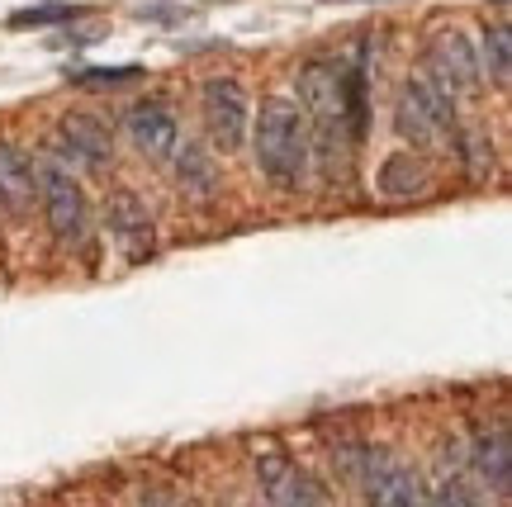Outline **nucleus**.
Instances as JSON below:
<instances>
[{"label": "nucleus", "instance_id": "nucleus-19", "mask_svg": "<svg viewBox=\"0 0 512 507\" xmlns=\"http://www.w3.org/2000/svg\"><path fill=\"white\" fill-rule=\"evenodd\" d=\"M81 10L76 5H38V10H19L10 24L15 29H29V24H62V19H76Z\"/></svg>", "mask_w": 512, "mask_h": 507}, {"label": "nucleus", "instance_id": "nucleus-13", "mask_svg": "<svg viewBox=\"0 0 512 507\" xmlns=\"http://www.w3.org/2000/svg\"><path fill=\"white\" fill-rule=\"evenodd\" d=\"M38 195V166L19 152V147L0 143V209L24 214Z\"/></svg>", "mask_w": 512, "mask_h": 507}, {"label": "nucleus", "instance_id": "nucleus-15", "mask_svg": "<svg viewBox=\"0 0 512 507\" xmlns=\"http://www.w3.org/2000/svg\"><path fill=\"white\" fill-rule=\"evenodd\" d=\"M380 185L384 195H394V200H413V195H422L427 190V162L422 157H389L380 171Z\"/></svg>", "mask_w": 512, "mask_h": 507}, {"label": "nucleus", "instance_id": "nucleus-7", "mask_svg": "<svg viewBox=\"0 0 512 507\" xmlns=\"http://www.w3.org/2000/svg\"><path fill=\"white\" fill-rule=\"evenodd\" d=\"M200 114H204V128H209V143L219 152H238L242 138H247V124H252V105H247V91L238 81H228V76L204 81Z\"/></svg>", "mask_w": 512, "mask_h": 507}, {"label": "nucleus", "instance_id": "nucleus-18", "mask_svg": "<svg viewBox=\"0 0 512 507\" xmlns=\"http://www.w3.org/2000/svg\"><path fill=\"white\" fill-rule=\"evenodd\" d=\"M427 507H484V498H479L470 484H460V479H446L437 493H427Z\"/></svg>", "mask_w": 512, "mask_h": 507}, {"label": "nucleus", "instance_id": "nucleus-8", "mask_svg": "<svg viewBox=\"0 0 512 507\" xmlns=\"http://www.w3.org/2000/svg\"><path fill=\"white\" fill-rule=\"evenodd\" d=\"M256 484L266 493V503L271 507H318L323 503V489L313 484L309 470H299L285 451H256Z\"/></svg>", "mask_w": 512, "mask_h": 507}, {"label": "nucleus", "instance_id": "nucleus-16", "mask_svg": "<svg viewBox=\"0 0 512 507\" xmlns=\"http://www.w3.org/2000/svg\"><path fill=\"white\" fill-rule=\"evenodd\" d=\"M479 72H489L498 91L508 86L512 76V38H508V24H494V29H484V48H479Z\"/></svg>", "mask_w": 512, "mask_h": 507}, {"label": "nucleus", "instance_id": "nucleus-3", "mask_svg": "<svg viewBox=\"0 0 512 507\" xmlns=\"http://www.w3.org/2000/svg\"><path fill=\"white\" fill-rule=\"evenodd\" d=\"M394 128L399 138H408L422 152H441V147H460V124H456V100L422 81V76H408L394 95Z\"/></svg>", "mask_w": 512, "mask_h": 507}, {"label": "nucleus", "instance_id": "nucleus-12", "mask_svg": "<svg viewBox=\"0 0 512 507\" xmlns=\"http://www.w3.org/2000/svg\"><path fill=\"white\" fill-rule=\"evenodd\" d=\"M110 233H114V242L124 247L128 261H143V256H152L157 233H152V218H147V209L138 204V195L119 190V195L110 200Z\"/></svg>", "mask_w": 512, "mask_h": 507}, {"label": "nucleus", "instance_id": "nucleus-17", "mask_svg": "<svg viewBox=\"0 0 512 507\" xmlns=\"http://www.w3.org/2000/svg\"><path fill=\"white\" fill-rule=\"evenodd\" d=\"M138 76H143V67H86V72H76V86H86V91H114V86H128Z\"/></svg>", "mask_w": 512, "mask_h": 507}, {"label": "nucleus", "instance_id": "nucleus-9", "mask_svg": "<svg viewBox=\"0 0 512 507\" xmlns=\"http://www.w3.org/2000/svg\"><path fill=\"white\" fill-rule=\"evenodd\" d=\"M124 124H128V138L138 143V152L157 157V162H166L181 147V124H176V114L162 100H138L124 114Z\"/></svg>", "mask_w": 512, "mask_h": 507}, {"label": "nucleus", "instance_id": "nucleus-10", "mask_svg": "<svg viewBox=\"0 0 512 507\" xmlns=\"http://www.w3.org/2000/svg\"><path fill=\"white\" fill-rule=\"evenodd\" d=\"M57 147H62L72 162L91 166V171H105V162L114 157L110 124H100V119H91V114H67L62 128H57Z\"/></svg>", "mask_w": 512, "mask_h": 507}, {"label": "nucleus", "instance_id": "nucleus-5", "mask_svg": "<svg viewBox=\"0 0 512 507\" xmlns=\"http://www.w3.org/2000/svg\"><path fill=\"white\" fill-rule=\"evenodd\" d=\"M422 67L427 76L422 81H432L446 100H470V95L484 91V72H479V53L475 43L460 34V29H446L427 43V53H422Z\"/></svg>", "mask_w": 512, "mask_h": 507}, {"label": "nucleus", "instance_id": "nucleus-1", "mask_svg": "<svg viewBox=\"0 0 512 507\" xmlns=\"http://www.w3.org/2000/svg\"><path fill=\"white\" fill-rule=\"evenodd\" d=\"M299 114L309 124V157L323 181H351L356 124L347 109V72L337 62H309L299 72Z\"/></svg>", "mask_w": 512, "mask_h": 507}, {"label": "nucleus", "instance_id": "nucleus-2", "mask_svg": "<svg viewBox=\"0 0 512 507\" xmlns=\"http://www.w3.org/2000/svg\"><path fill=\"white\" fill-rule=\"evenodd\" d=\"M252 143H256V166L261 176L280 190H299L309 181L313 171V157H309V124L294 100H280L271 95L261 114H256V128H252Z\"/></svg>", "mask_w": 512, "mask_h": 507}, {"label": "nucleus", "instance_id": "nucleus-20", "mask_svg": "<svg viewBox=\"0 0 512 507\" xmlns=\"http://www.w3.org/2000/svg\"><path fill=\"white\" fill-rule=\"evenodd\" d=\"M143 507H185V503H176V498H166V493H152Z\"/></svg>", "mask_w": 512, "mask_h": 507}, {"label": "nucleus", "instance_id": "nucleus-11", "mask_svg": "<svg viewBox=\"0 0 512 507\" xmlns=\"http://www.w3.org/2000/svg\"><path fill=\"white\" fill-rule=\"evenodd\" d=\"M470 465H475V479L484 484L489 498L508 503L512 489V441L508 427H494V432H479L475 436V451H470Z\"/></svg>", "mask_w": 512, "mask_h": 507}, {"label": "nucleus", "instance_id": "nucleus-4", "mask_svg": "<svg viewBox=\"0 0 512 507\" xmlns=\"http://www.w3.org/2000/svg\"><path fill=\"white\" fill-rule=\"evenodd\" d=\"M342 470L361 489L366 507H427V489H422L418 470L394 460V455L370 451V446H351V451H342Z\"/></svg>", "mask_w": 512, "mask_h": 507}, {"label": "nucleus", "instance_id": "nucleus-14", "mask_svg": "<svg viewBox=\"0 0 512 507\" xmlns=\"http://www.w3.org/2000/svg\"><path fill=\"white\" fill-rule=\"evenodd\" d=\"M171 157H176V176H181L185 190L200 195V200H209L214 185H219V171H214V162H209V152L195 147V143H185V147H176Z\"/></svg>", "mask_w": 512, "mask_h": 507}, {"label": "nucleus", "instance_id": "nucleus-6", "mask_svg": "<svg viewBox=\"0 0 512 507\" xmlns=\"http://www.w3.org/2000/svg\"><path fill=\"white\" fill-rule=\"evenodd\" d=\"M38 200H43V214H48V228L62 242H81L86 237V190L67 171L62 157H43L38 162Z\"/></svg>", "mask_w": 512, "mask_h": 507}]
</instances>
